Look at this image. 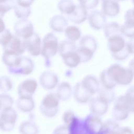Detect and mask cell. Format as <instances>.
I'll use <instances>...</instances> for the list:
<instances>
[{"label": "cell", "mask_w": 134, "mask_h": 134, "mask_svg": "<svg viewBox=\"0 0 134 134\" xmlns=\"http://www.w3.org/2000/svg\"><path fill=\"white\" fill-rule=\"evenodd\" d=\"M106 70L116 85H128L132 82L134 78V73L131 69L118 63L111 64Z\"/></svg>", "instance_id": "6da1fadb"}, {"label": "cell", "mask_w": 134, "mask_h": 134, "mask_svg": "<svg viewBox=\"0 0 134 134\" xmlns=\"http://www.w3.org/2000/svg\"><path fill=\"white\" fill-rule=\"evenodd\" d=\"M60 99L55 94L48 93L42 99L39 106L41 114L47 118H52L57 115L59 109Z\"/></svg>", "instance_id": "7a4b0ae2"}, {"label": "cell", "mask_w": 134, "mask_h": 134, "mask_svg": "<svg viewBox=\"0 0 134 134\" xmlns=\"http://www.w3.org/2000/svg\"><path fill=\"white\" fill-rule=\"evenodd\" d=\"M59 45L58 39L53 33L47 34L42 40L41 55L45 59L49 60L58 52Z\"/></svg>", "instance_id": "3957f363"}, {"label": "cell", "mask_w": 134, "mask_h": 134, "mask_svg": "<svg viewBox=\"0 0 134 134\" xmlns=\"http://www.w3.org/2000/svg\"><path fill=\"white\" fill-rule=\"evenodd\" d=\"M17 119V113L12 107L4 108L0 112V130L4 132L11 131Z\"/></svg>", "instance_id": "277c9868"}, {"label": "cell", "mask_w": 134, "mask_h": 134, "mask_svg": "<svg viewBox=\"0 0 134 134\" xmlns=\"http://www.w3.org/2000/svg\"><path fill=\"white\" fill-rule=\"evenodd\" d=\"M83 124L90 134H104V121L100 117L91 113L83 120Z\"/></svg>", "instance_id": "5b68a950"}, {"label": "cell", "mask_w": 134, "mask_h": 134, "mask_svg": "<svg viewBox=\"0 0 134 134\" xmlns=\"http://www.w3.org/2000/svg\"><path fill=\"white\" fill-rule=\"evenodd\" d=\"M130 113V112L126 105L124 95L116 98L112 110L113 118L117 121H124L128 117Z\"/></svg>", "instance_id": "8992f818"}, {"label": "cell", "mask_w": 134, "mask_h": 134, "mask_svg": "<svg viewBox=\"0 0 134 134\" xmlns=\"http://www.w3.org/2000/svg\"><path fill=\"white\" fill-rule=\"evenodd\" d=\"M14 30L16 35L23 39L28 38L34 33L32 23L26 18L17 21L14 24Z\"/></svg>", "instance_id": "52a82bcc"}, {"label": "cell", "mask_w": 134, "mask_h": 134, "mask_svg": "<svg viewBox=\"0 0 134 134\" xmlns=\"http://www.w3.org/2000/svg\"><path fill=\"white\" fill-rule=\"evenodd\" d=\"M39 82L41 86L46 90L54 89L59 83L58 75L50 70L44 71L40 74Z\"/></svg>", "instance_id": "ba28073f"}, {"label": "cell", "mask_w": 134, "mask_h": 134, "mask_svg": "<svg viewBox=\"0 0 134 134\" xmlns=\"http://www.w3.org/2000/svg\"><path fill=\"white\" fill-rule=\"evenodd\" d=\"M34 68V62L31 58L28 57L21 55L19 65L15 69L9 70L8 72L15 75H28L32 73Z\"/></svg>", "instance_id": "9c48e42d"}, {"label": "cell", "mask_w": 134, "mask_h": 134, "mask_svg": "<svg viewBox=\"0 0 134 134\" xmlns=\"http://www.w3.org/2000/svg\"><path fill=\"white\" fill-rule=\"evenodd\" d=\"M26 49L33 57H37L41 54L42 41L39 35L35 32L27 39H24Z\"/></svg>", "instance_id": "30bf717a"}, {"label": "cell", "mask_w": 134, "mask_h": 134, "mask_svg": "<svg viewBox=\"0 0 134 134\" xmlns=\"http://www.w3.org/2000/svg\"><path fill=\"white\" fill-rule=\"evenodd\" d=\"M88 103L91 113L94 115L101 117L108 111L109 104L98 96L92 97Z\"/></svg>", "instance_id": "8fae6325"}, {"label": "cell", "mask_w": 134, "mask_h": 134, "mask_svg": "<svg viewBox=\"0 0 134 134\" xmlns=\"http://www.w3.org/2000/svg\"><path fill=\"white\" fill-rule=\"evenodd\" d=\"M88 21L90 27L95 30L103 29L106 24V16L102 11L94 10L88 15Z\"/></svg>", "instance_id": "7c38bea8"}, {"label": "cell", "mask_w": 134, "mask_h": 134, "mask_svg": "<svg viewBox=\"0 0 134 134\" xmlns=\"http://www.w3.org/2000/svg\"><path fill=\"white\" fill-rule=\"evenodd\" d=\"M38 87V83L34 79H27L20 82L17 87L19 96H32Z\"/></svg>", "instance_id": "4fadbf2b"}, {"label": "cell", "mask_w": 134, "mask_h": 134, "mask_svg": "<svg viewBox=\"0 0 134 134\" xmlns=\"http://www.w3.org/2000/svg\"><path fill=\"white\" fill-rule=\"evenodd\" d=\"M4 51L14 53L19 55H21L26 51L24 39L17 35H13L9 42L3 47Z\"/></svg>", "instance_id": "5bb4252c"}, {"label": "cell", "mask_w": 134, "mask_h": 134, "mask_svg": "<svg viewBox=\"0 0 134 134\" xmlns=\"http://www.w3.org/2000/svg\"><path fill=\"white\" fill-rule=\"evenodd\" d=\"M126 45L124 38L120 34L113 36L107 39V48L111 54L123 50Z\"/></svg>", "instance_id": "9a60e30c"}, {"label": "cell", "mask_w": 134, "mask_h": 134, "mask_svg": "<svg viewBox=\"0 0 134 134\" xmlns=\"http://www.w3.org/2000/svg\"><path fill=\"white\" fill-rule=\"evenodd\" d=\"M81 83L84 88L92 96L97 93L100 88L99 80L93 75L89 74L85 76Z\"/></svg>", "instance_id": "2e32d148"}, {"label": "cell", "mask_w": 134, "mask_h": 134, "mask_svg": "<svg viewBox=\"0 0 134 134\" xmlns=\"http://www.w3.org/2000/svg\"><path fill=\"white\" fill-rule=\"evenodd\" d=\"M73 94L75 100L80 104H84L89 102L93 96L90 94L82 86L81 81L77 82L74 86Z\"/></svg>", "instance_id": "e0dca14e"}, {"label": "cell", "mask_w": 134, "mask_h": 134, "mask_svg": "<svg viewBox=\"0 0 134 134\" xmlns=\"http://www.w3.org/2000/svg\"><path fill=\"white\" fill-rule=\"evenodd\" d=\"M102 12L108 17H115L120 11L119 3L116 0H101Z\"/></svg>", "instance_id": "ac0fdd59"}, {"label": "cell", "mask_w": 134, "mask_h": 134, "mask_svg": "<svg viewBox=\"0 0 134 134\" xmlns=\"http://www.w3.org/2000/svg\"><path fill=\"white\" fill-rule=\"evenodd\" d=\"M16 106L20 111L28 113L34 110L35 103L32 96H19L16 100Z\"/></svg>", "instance_id": "d6986e66"}, {"label": "cell", "mask_w": 134, "mask_h": 134, "mask_svg": "<svg viewBox=\"0 0 134 134\" xmlns=\"http://www.w3.org/2000/svg\"><path fill=\"white\" fill-rule=\"evenodd\" d=\"M49 25L54 32H62L68 26V23L67 19L63 15H55L50 18Z\"/></svg>", "instance_id": "ffe728a7"}, {"label": "cell", "mask_w": 134, "mask_h": 134, "mask_svg": "<svg viewBox=\"0 0 134 134\" xmlns=\"http://www.w3.org/2000/svg\"><path fill=\"white\" fill-rule=\"evenodd\" d=\"M55 94L60 100L65 101L69 99L73 94V89L70 83L66 81H62L59 83Z\"/></svg>", "instance_id": "44dd1931"}, {"label": "cell", "mask_w": 134, "mask_h": 134, "mask_svg": "<svg viewBox=\"0 0 134 134\" xmlns=\"http://www.w3.org/2000/svg\"><path fill=\"white\" fill-rule=\"evenodd\" d=\"M88 15L87 9L79 4L76 5L74 10L71 14L68 15V18L71 22L79 24L85 21L87 19Z\"/></svg>", "instance_id": "7402d4cb"}, {"label": "cell", "mask_w": 134, "mask_h": 134, "mask_svg": "<svg viewBox=\"0 0 134 134\" xmlns=\"http://www.w3.org/2000/svg\"><path fill=\"white\" fill-rule=\"evenodd\" d=\"M21 55H19L14 53L4 51L2 56L3 63L7 67L8 71L15 69L19 64Z\"/></svg>", "instance_id": "603a6c76"}, {"label": "cell", "mask_w": 134, "mask_h": 134, "mask_svg": "<svg viewBox=\"0 0 134 134\" xmlns=\"http://www.w3.org/2000/svg\"><path fill=\"white\" fill-rule=\"evenodd\" d=\"M64 64L70 68L77 67L81 63L80 57L77 53L76 50L75 51L70 52L62 57H61Z\"/></svg>", "instance_id": "cb8c5ba5"}, {"label": "cell", "mask_w": 134, "mask_h": 134, "mask_svg": "<svg viewBox=\"0 0 134 134\" xmlns=\"http://www.w3.org/2000/svg\"><path fill=\"white\" fill-rule=\"evenodd\" d=\"M79 47L90 50L95 52L97 48V42L93 36L86 35L80 38Z\"/></svg>", "instance_id": "d4e9b609"}, {"label": "cell", "mask_w": 134, "mask_h": 134, "mask_svg": "<svg viewBox=\"0 0 134 134\" xmlns=\"http://www.w3.org/2000/svg\"><path fill=\"white\" fill-rule=\"evenodd\" d=\"M20 134H38L39 129L37 125L30 120L22 121L18 127Z\"/></svg>", "instance_id": "484cf974"}, {"label": "cell", "mask_w": 134, "mask_h": 134, "mask_svg": "<svg viewBox=\"0 0 134 134\" xmlns=\"http://www.w3.org/2000/svg\"><path fill=\"white\" fill-rule=\"evenodd\" d=\"M68 127L69 134H90L84 127L83 120L79 119L77 117Z\"/></svg>", "instance_id": "4316f807"}, {"label": "cell", "mask_w": 134, "mask_h": 134, "mask_svg": "<svg viewBox=\"0 0 134 134\" xmlns=\"http://www.w3.org/2000/svg\"><path fill=\"white\" fill-rule=\"evenodd\" d=\"M99 81L102 87L105 89L113 90L117 85L108 73L106 69L100 73Z\"/></svg>", "instance_id": "83f0119b"}, {"label": "cell", "mask_w": 134, "mask_h": 134, "mask_svg": "<svg viewBox=\"0 0 134 134\" xmlns=\"http://www.w3.org/2000/svg\"><path fill=\"white\" fill-rule=\"evenodd\" d=\"M104 34L106 38L120 34V26L115 21H110L106 23L103 28Z\"/></svg>", "instance_id": "f1b7e54d"}, {"label": "cell", "mask_w": 134, "mask_h": 134, "mask_svg": "<svg viewBox=\"0 0 134 134\" xmlns=\"http://www.w3.org/2000/svg\"><path fill=\"white\" fill-rule=\"evenodd\" d=\"M120 34L130 39H134V20L126 19L120 26Z\"/></svg>", "instance_id": "f546056e"}, {"label": "cell", "mask_w": 134, "mask_h": 134, "mask_svg": "<svg viewBox=\"0 0 134 134\" xmlns=\"http://www.w3.org/2000/svg\"><path fill=\"white\" fill-rule=\"evenodd\" d=\"M64 35L67 40L75 42L81 38V31L75 26H69L65 29Z\"/></svg>", "instance_id": "4dcf8cb0"}, {"label": "cell", "mask_w": 134, "mask_h": 134, "mask_svg": "<svg viewBox=\"0 0 134 134\" xmlns=\"http://www.w3.org/2000/svg\"><path fill=\"white\" fill-rule=\"evenodd\" d=\"M76 4L72 0H60L57 4L59 11L63 14L69 15L74 10Z\"/></svg>", "instance_id": "1f68e13d"}, {"label": "cell", "mask_w": 134, "mask_h": 134, "mask_svg": "<svg viewBox=\"0 0 134 134\" xmlns=\"http://www.w3.org/2000/svg\"><path fill=\"white\" fill-rule=\"evenodd\" d=\"M77 48L74 42L68 40H63L59 43L58 53L60 57H62L70 52L75 51Z\"/></svg>", "instance_id": "d6a6232c"}, {"label": "cell", "mask_w": 134, "mask_h": 134, "mask_svg": "<svg viewBox=\"0 0 134 134\" xmlns=\"http://www.w3.org/2000/svg\"><path fill=\"white\" fill-rule=\"evenodd\" d=\"M124 96L129 111L134 113V86L130 87L124 95Z\"/></svg>", "instance_id": "836d02e7"}, {"label": "cell", "mask_w": 134, "mask_h": 134, "mask_svg": "<svg viewBox=\"0 0 134 134\" xmlns=\"http://www.w3.org/2000/svg\"><path fill=\"white\" fill-rule=\"evenodd\" d=\"M13 87L12 80L7 75L0 76V91L3 93H7Z\"/></svg>", "instance_id": "e575fe53"}, {"label": "cell", "mask_w": 134, "mask_h": 134, "mask_svg": "<svg viewBox=\"0 0 134 134\" xmlns=\"http://www.w3.org/2000/svg\"><path fill=\"white\" fill-rule=\"evenodd\" d=\"M98 96L102 98L108 104L114 102L116 99L115 93L113 90L105 89L104 88H100L97 93Z\"/></svg>", "instance_id": "d590c367"}, {"label": "cell", "mask_w": 134, "mask_h": 134, "mask_svg": "<svg viewBox=\"0 0 134 134\" xmlns=\"http://www.w3.org/2000/svg\"><path fill=\"white\" fill-rule=\"evenodd\" d=\"M13 9L15 16L19 19L28 18L31 14V9L30 7H24L18 5L16 3Z\"/></svg>", "instance_id": "8d00e7d4"}, {"label": "cell", "mask_w": 134, "mask_h": 134, "mask_svg": "<svg viewBox=\"0 0 134 134\" xmlns=\"http://www.w3.org/2000/svg\"><path fill=\"white\" fill-rule=\"evenodd\" d=\"M76 51L80 57L81 63H86L89 61L93 58L95 53L94 52L90 50L80 47L77 48Z\"/></svg>", "instance_id": "74e56055"}, {"label": "cell", "mask_w": 134, "mask_h": 134, "mask_svg": "<svg viewBox=\"0 0 134 134\" xmlns=\"http://www.w3.org/2000/svg\"><path fill=\"white\" fill-rule=\"evenodd\" d=\"M115 119H108L104 121V134H108L109 132L116 130L120 126Z\"/></svg>", "instance_id": "f35d334b"}, {"label": "cell", "mask_w": 134, "mask_h": 134, "mask_svg": "<svg viewBox=\"0 0 134 134\" xmlns=\"http://www.w3.org/2000/svg\"><path fill=\"white\" fill-rule=\"evenodd\" d=\"M76 116H75L74 111L72 110L69 109L64 111L62 114V120L64 125L68 126H70L75 120Z\"/></svg>", "instance_id": "ab89813d"}, {"label": "cell", "mask_w": 134, "mask_h": 134, "mask_svg": "<svg viewBox=\"0 0 134 134\" xmlns=\"http://www.w3.org/2000/svg\"><path fill=\"white\" fill-rule=\"evenodd\" d=\"M0 101L2 103V109L8 107H12L14 104L13 98L7 93L0 94Z\"/></svg>", "instance_id": "60d3db41"}, {"label": "cell", "mask_w": 134, "mask_h": 134, "mask_svg": "<svg viewBox=\"0 0 134 134\" xmlns=\"http://www.w3.org/2000/svg\"><path fill=\"white\" fill-rule=\"evenodd\" d=\"M13 34L8 29H5L0 32V44L3 47L7 44L13 37Z\"/></svg>", "instance_id": "b9f144b4"}, {"label": "cell", "mask_w": 134, "mask_h": 134, "mask_svg": "<svg viewBox=\"0 0 134 134\" xmlns=\"http://www.w3.org/2000/svg\"><path fill=\"white\" fill-rule=\"evenodd\" d=\"M79 5L86 9L95 8L99 3V0H78Z\"/></svg>", "instance_id": "7bdbcfd3"}, {"label": "cell", "mask_w": 134, "mask_h": 134, "mask_svg": "<svg viewBox=\"0 0 134 134\" xmlns=\"http://www.w3.org/2000/svg\"><path fill=\"white\" fill-rule=\"evenodd\" d=\"M130 55V53L127 48L126 45V47L125 48L122 50L121 51L116 53V54H111L113 58L117 60V61H122L125 60L126 59H127L128 58V57H129V55Z\"/></svg>", "instance_id": "ee69618b"}, {"label": "cell", "mask_w": 134, "mask_h": 134, "mask_svg": "<svg viewBox=\"0 0 134 134\" xmlns=\"http://www.w3.org/2000/svg\"><path fill=\"white\" fill-rule=\"evenodd\" d=\"M131 129L128 127H119L108 134H133Z\"/></svg>", "instance_id": "f6af8a7d"}, {"label": "cell", "mask_w": 134, "mask_h": 134, "mask_svg": "<svg viewBox=\"0 0 134 134\" xmlns=\"http://www.w3.org/2000/svg\"><path fill=\"white\" fill-rule=\"evenodd\" d=\"M52 134H69V127L65 125L58 126L54 129Z\"/></svg>", "instance_id": "bcb514c9"}, {"label": "cell", "mask_w": 134, "mask_h": 134, "mask_svg": "<svg viewBox=\"0 0 134 134\" xmlns=\"http://www.w3.org/2000/svg\"><path fill=\"white\" fill-rule=\"evenodd\" d=\"M34 2V0H16V4L24 7H30Z\"/></svg>", "instance_id": "7dc6e473"}, {"label": "cell", "mask_w": 134, "mask_h": 134, "mask_svg": "<svg viewBox=\"0 0 134 134\" xmlns=\"http://www.w3.org/2000/svg\"><path fill=\"white\" fill-rule=\"evenodd\" d=\"M133 39H130L129 41L126 42V47L130 54H134V41Z\"/></svg>", "instance_id": "c3c4849f"}, {"label": "cell", "mask_w": 134, "mask_h": 134, "mask_svg": "<svg viewBox=\"0 0 134 134\" xmlns=\"http://www.w3.org/2000/svg\"><path fill=\"white\" fill-rule=\"evenodd\" d=\"M6 29L4 21L2 19V18H0V32L3 31Z\"/></svg>", "instance_id": "681fc988"}, {"label": "cell", "mask_w": 134, "mask_h": 134, "mask_svg": "<svg viewBox=\"0 0 134 134\" xmlns=\"http://www.w3.org/2000/svg\"><path fill=\"white\" fill-rule=\"evenodd\" d=\"M130 9V12H131V16L134 18V8H133L132 9Z\"/></svg>", "instance_id": "f907efd6"}, {"label": "cell", "mask_w": 134, "mask_h": 134, "mask_svg": "<svg viewBox=\"0 0 134 134\" xmlns=\"http://www.w3.org/2000/svg\"><path fill=\"white\" fill-rule=\"evenodd\" d=\"M5 15V14L0 9V18H3Z\"/></svg>", "instance_id": "816d5d0a"}, {"label": "cell", "mask_w": 134, "mask_h": 134, "mask_svg": "<svg viewBox=\"0 0 134 134\" xmlns=\"http://www.w3.org/2000/svg\"><path fill=\"white\" fill-rule=\"evenodd\" d=\"M2 110V103H1V102L0 101V112H1V111Z\"/></svg>", "instance_id": "f5cc1de1"}, {"label": "cell", "mask_w": 134, "mask_h": 134, "mask_svg": "<svg viewBox=\"0 0 134 134\" xmlns=\"http://www.w3.org/2000/svg\"><path fill=\"white\" fill-rule=\"evenodd\" d=\"M6 0H0V3H3L5 1H6Z\"/></svg>", "instance_id": "db71d44e"}, {"label": "cell", "mask_w": 134, "mask_h": 134, "mask_svg": "<svg viewBox=\"0 0 134 134\" xmlns=\"http://www.w3.org/2000/svg\"><path fill=\"white\" fill-rule=\"evenodd\" d=\"M117 1H125V0H116Z\"/></svg>", "instance_id": "11a10c76"}, {"label": "cell", "mask_w": 134, "mask_h": 134, "mask_svg": "<svg viewBox=\"0 0 134 134\" xmlns=\"http://www.w3.org/2000/svg\"><path fill=\"white\" fill-rule=\"evenodd\" d=\"M132 1V3L134 4V0H131Z\"/></svg>", "instance_id": "9f6ffc18"}, {"label": "cell", "mask_w": 134, "mask_h": 134, "mask_svg": "<svg viewBox=\"0 0 134 134\" xmlns=\"http://www.w3.org/2000/svg\"><path fill=\"white\" fill-rule=\"evenodd\" d=\"M133 134H134V133H133Z\"/></svg>", "instance_id": "6f0895ef"}]
</instances>
